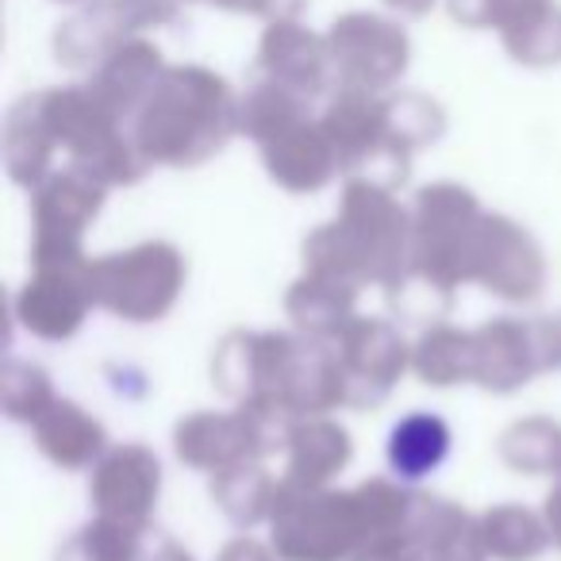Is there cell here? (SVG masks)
<instances>
[{
    "instance_id": "cell-1",
    "label": "cell",
    "mask_w": 561,
    "mask_h": 561,
    "mask_svg": "<svg viewBox=\"0 0 561 561\" xmlns=\"http://www.w3.org/2000/svg\"><path fill=\"white\" fill-rule=\"evenodd\" d=\"M450 446H454V435L443 415L412 412L392 423L389 438H385V461H389V469L400 481L420 484L446 466Z\"/></svg>"
}]
</instances>
